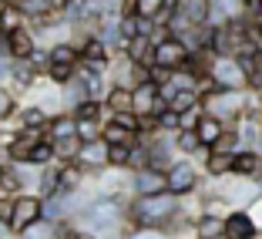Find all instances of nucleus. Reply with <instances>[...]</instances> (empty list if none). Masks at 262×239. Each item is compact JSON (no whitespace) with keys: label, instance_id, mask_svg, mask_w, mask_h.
Returning <instances> with one entry per match:
<instances>
[{"label":"nucleus","instance_id":"obj_1","mask_svg":"<svg viewBox=\"0 0 262 239\" xmlns=\"http://www.w3.org/2000/svg\"><path fill=\"white\" fill-rule=\"evenodd\" d=\"M182 209V199H175L171 192H158V195H131L124 219L131 229H158Z\"/></svg>","mask_w":262,"mask_h":239},{"label":"nucleus","instance_id":"obj_2","mask_svg":"<svg viewBox=\"0 0 262 239\" xmlns=\"http://www.w3.org/2000/svg\"><path fill=\"white\" fill-rule=\"evenodd\" d=\"M202 111L205 115H215L219 122L239 125L246 115H255V105H252V91L249 88H239V91H232V88H208L202 91Z\"/></svg>","mask_w":262,"mask_h":239},{"label":"nucleus","instance_id":"obj_3","mask_svg":"<svg viewBox=\"0 0 262 239\" xmlns=\"http://www.w3.org/2000/svg\"><path fill=\"white\" fill-rule=\"evenodd\" d=\"M165 182H168V192L175 199H188V195L205 192L212 178H205V172H202V165L195 158H182L178 155L175 162H171V169L165 172Z\"/></svg>","mask_w":262,"mask_h":239},{"label":"nucleus","instance_id":"obj_4","mask_svg":"<svg viewBox=\"0 0 262 239\" xmlns=\"http://www.w3.org/2000/svg\"><path fill=\"white\" fill-rule=\"evenodd\" d=\"M44 219V199L37 192H24L14 199V212H10V232L20 236L24 229H31L34 223Z\"/></svg>","mask_w":262,"mask_h":239},{"label":"nucleus","instance_id":"obj_5","mask_svg":"<svg viewBox=\"0 0 262 239\" xmlns=\"http://www.w3.org/2000/svg\"><path fill=\"white\" fill-rule=\"evenodd\" d=\"M188 57H192V51H188L185 41H178V37H162V41H155V64L165 71H182L188 64Z\"/></svg>","mask_w":262,"mask_h":239},{"label":"nucleus","instance_id":"obj_6","mask_svg":"<svg viewBox=\"0 0 262 239\" xmlns=\"http://www.w3.org/2000/svg\"><path fill=\"white\" fill-rule=\"evenodd\" d=\"M108 152H111V145H108L104 138H98V142H84V145H81V152H77V165L88 172V178L98 175V172H104V169H111Z\"/></svg>","mask_w":262,"mask_h":239},{"label":"nucleus","instance_id":"obj_7","mask_svg":"<svg viewBox=\"0 0 262 239\" xmlns=\"http://www.w3.org/2000/svg\"><path fill=\"white\" fill-rule=\"evenodd\" d=\"M212 81H215V88H232V91H239V88H249L246 81V71L239 68V61L235 57H215V64H212Z\"/></svg>","mask_w":262,"mask_h":239},{"label":"nucleus","instance_id":"obj_8","mask_svg":"<svg viewBox=\"0 0 262 239\" xmlns=\"http://www.w3.org/2000/svg\"><path fill=\"white\" fill-rule=\"evenodd\" d=\"M37 34L24 24V27H17V31L7 34V57L10 61H31L34 54H37Z\"/></svg>","mask_w":262,"mask_h":239},{"label":"nucleus","instance_id":"obj_9","mask_svg":"<svg viewBox=\"0 0 262 239\" xmlns=\"http://www.w3.org/2000/svg\"><path fill=\"white\" fill-rule=\"evenodd\" d=\"M232 178H246V182H262V152L255 148H239L232 158Z\"/></svg>","mask_w":262,"mask_h":239},{"label":"nucleus","instance_id":"obj_10","mask_svg":"<svg viewBox=\"0 0 262 239\" xmlns=\"http://www.w3.org/2000/svg\"><path fill=\"white\" fill-rule=\"evenodd\" d=\"M222 239H259V229H255L252 216L242 209H232L225 216V226H222Z\"/></svg>","mask_w":262,"mask_h":239},{"label":"nucleus","instance_id":"obj_11","mask_svg":"<svg viewBox=\"0 0 262 239\" xmlns=\"http://www.w3.org/2000/svg\"><path fill=\"white\" fill-rule=\"evenodd\" d=\"M162 108H168L165 105V98H162V88L158 85H138L135 88V115L138 118H145V115H162Z\"/></svg>","mask_w":262,"mask_h":239},{"label":"nucleus","instance_id":"obj_12","mask_svg":"<svg viewBox=\"0 0 262 239\" xmlns=\"http://www.w3.org/2000/svg\"><path fill=\"white\" fill-rule=\"evenodd\" d=\"M131 192L135 195H158V192H168V182H165V172L158 169H138L131 172Z\"/></svg>","mask_w":262,"mask_h":239},{"label":"nucleus","instance_id":"obj_13","mask_svg":"<svg viewBox=\"0 0 262 239\" xmlns=\"http://www.w3.org/2000/svg\"><path fill=\"white\" fill-rule=\"evenodd\" d=\"M84 185H88V172L81 165L61 162V169H57V195H77V192H84Z\"/></svg>","mask_w":262,"mask_h":239},{"label":"nucleus","instance_id":"obj_14","mask_svg":"<svg viewBox=\"0 0 262 239\" xmlns=\"http://www.w3.org/2000/svg\"><path fill=\"white\" fill-rule=\"evenodd\" d=\"M232 158H235V152H219V148H208V155L202 158V172H205V178H212V182L229 178L232 175Z\"/></svg>","mask_w":262,"mask_h":239},{"label":"nucleus","instance_id":"obj_15","mask_svg":"<svg viewBox=\"0 0 262 239\" xmlns=\"http://www.w3.org/2000/svg\"><path fill=\"white\" fill-rule=\"evenodd\" d=\"M88 98H91V88H88L84 74H74V81H68V85L61 88V108L64 111H74L77 105H84Z\"/></svg>","mask_w":262,"mask_h":239},{"label":"nucleus","instance_id":"obj_16","mask_svg":"<svg viewBox=\"0 0 262 239\" xmlns=\"http://www.w3.org/2000/svg\"><path fill=\"white\" fill-rule=\"evenodd\" d=\"M104 108H108V115H121V111H135V88L111 85V88H108V94H104Z\"/></svg>","mask_w":262,"mask_h":239},{"label":"nucleus","instance_id":"obj_17","mask_svg":"<svg viewBox=\"0 0 262 239\" xmlns=\"http://www.w3.org/2000/svg\"><path fill=\"white\" fill-rule=\"evenodd\" d=\"M175 152L182 155V158H195V162L202 165V158L208 155V148L202 145V138L195 135V131H175Z\"/></svg>","mask_w":262,"mask_h":239},{"label":"nucleus","instance_id":"obj_18","mask_svg":"<svg viewBox=\"0 0 262 239\" xmlns=\"http://www.w3.org/2000/svg\"><path fill=\"white\" fill-rule=\"evenodd\" d=\"M124 57L135 64H155V41L148 34H138L124 44Z\"/></svg>","mask_w":262,"mask_h":239},{"label":"nucleus","instance_id":"obj_19","mask_svg":"<svg viewBox=\"0 0 262 239\" xmlns=\"http://www.w3.org/2000/svg\"><path fill=\"white\" fill-rule=\"evenodd\" d=\"M225 128H229V125L219 122L215 115H202V118H199V125H195V135L202 138V145H205V148H215V145H219V138L225 135Z\"/></svg>","mask_w":262,"mask_h":239},{"label":"nucleus","instance_id":"obj_20","mask_svg":"<svg viewBox=\"0 0 262 239\" xmlns=\"http://www.w3.org/2000/svg\"><path fill=\"white\" fill-rule=\"evenodd\" d=\"M51 111L47 108H40V105H20V108H17V122H20V128H47V125H51Z\"/></svg>","mask_w":262,"mask_h":239},{"label":"nucleus","instance_id":"obj_21","mask_svg":"<svg viewBox=\"0 0 262 239\" xmlns=\"http://www.w3.org/2000/svg\"><path fill=\"white\" fill-rule=\"evenodd\" d=\"M24 24H27V14L20 10V4H17V0H7V4L0 7V34L7 37L10 31H17Z\"/></svg>","mask_w":262,"mask_h":239},{"label":"nucleus","instance_id":"obj_22","mask_svg":"<svg viewBox=\"0 0 262 239\" xmlns=\"http://www.w3.org/2000/svg\"><path fill=\"white\" fill-rule=\"evenodd\" d=\"M68 135H77V118L71 111H57L47 125V138L57 142V138H68Z\"/></svg>","mask_w":262,"mask_h":239},{"label":"nucleus","instance_id":"obj_23","mask_svg":"<svg viewBox=\"0 0 262 239\" xmlns=\"http://www.w3.org/2000/svg\"><path fill=\"white\" fill-rule=\"evenodd\" d=\"M175 10L182 17H188L192 24H208L212 4H208V0H175Z\"/></svg>","mask_w":262,"mask_h":239},{"label":"nucleus","instance_id":"obj_24","mask_svg":"<svg viewBox=\"0 0 262 239\" xmlns=\"http://www.w3.org/2000/svg\"><path fill=\"white\" fill-rule=\"evenodd\" d=\"M47 61L51 64H81V51H77L71 41H54V44L47 47Z\"/></svg>","mask_w":262,"mask_h":239},{"label":"nucleus","instance_id":"obj_25","mask_svg":"<svg viewBox=\"0 0 262 239\" xmlns=\"http://www.w3.org/2000/svg\"><path fill=\"white\" fill-rule=\"evenodd\" d=\"M222 226H225V216L202 212V216L195 219V239H222Z\"/></svg>","mask_w":262,"mask_h":239},{"label":"nucleus","instance_id":"obj_26","mask_svg":"<svg viewBox=\"0 0 262 239\" xmlns=\"http://www.w3.org/2000/svg\"><path fill=\"white\" fill-rule=\"evenodd\" d=\"M101 138L108 142V145H128V148H135V145H138V131H128V128H121V125H115V122L104 118V131H101Z\"/></svg>","mask_w":262,"mask_h":239},{"label":"nucleus","instance_id":"obj_27","mask_svg":"<svg viewBox=\"0 0 262 239\" xmlns=\"http://www.w3.org/2000/svg\"><path fill=\"white\" fill-rule=\"evenodd\" d=\"M165 105H168L171 111H178V115H182V111H192V108H202V94L195 91V88H192V91H175V94H171L168 101H165Z\"/></svg>","mask_w":262,"mask_h":239},{"label":"nucleus","instance_id":"obj_28","mask_svg":"<svg viewBox=\"0 0 262 239\" xmlns=\"http://www.w3.org/2000/svg\"><path fill=\"white\" fill-rule=\"evenodd\" d=\"M51 145H54L57 162H77V152H81L84 142L77 138V135H68V138H57V142H51Z\"/></svg>","mask_w":262,"mask_h":239},{"label":"nucleus","instance_id":"obj_29","mask_svg":"<svg viewBox=\"0 0 262 239\" xmlns=\"http://www.w3.org/2000/svg\"><path fill=\"white\" fill-rule=\"evenodd\" d=\"M74 74H77L74 64H51V61H47V71H44V77L51 81V85H57V88H64L68 81H74Z\"/></svg>","mask_w":262,"mask_h":239},{"label":"nucleus","instance_id":"obj_30","mask_svg":"<svg viewBox=\"0 0 262 239\" xmlns=\"http://www.w3.org/2000/svg\"><path fill=\"white\" fill-rule=\"evenodd\" d=\"M20 239H57V223H51V219H40V223H34L31 229H24Z\"/></svg>","mask_w":262,"mask_h":239},{"label":"nucleus","instance_id":"obj_31","mask_svg":"<svg viewBox=\"0 0 262 239\" xmlns=\"http://www.w3.org/2000/svg\"><path fill=\"white\" fill-rule=\"evenodd\" d=\"M101 131H104V122H98V118H84V122H77V138H81V142H98Z\"/></svg>","mask_w":262,"mask_h":239},{"label":"nucleus","instance_id":"obj_32","mask_svg":"<svg viewBox=\"0 0 262 239\" xmlns=\"http://www.w3.org/2000/svg\"><path fill=\"white\" fill-rule=\"evenodd\" d=\"M51 162H57L54 145H51V142H40V145L31 152V165L34 169H44V165H51Z\"/></svg>","mask_w":262,"mask_h":239},{"label":"nucleus","instance_id":"obj_33","mask_svg":"<svg viewBox=\"0 0 262 239\" xmlns=\"http://www.w3.org/2000/svg\"><path fill=\"white\" fill-rule=\"evenodd\" d=\"M17 108H20V101L14 98V94L7 91V88L0 85V122H7V118L17 115Z\"/></svg>","mask_w":262,"mask_h":239},{"label":"nucleus","instance_id":"obj_34","mask_svg":"<svg viewBox=\"0 0 262 239\" xmlns=\"http://www.w3.org/2000/svg\"><path fill=\"white\" fill-rule=\"evenodd\" d=\"M165 4H168V0H138V17H145V21H158V14L165 10Z\"/></svg>","mask_w":262,"mask_h":239},{"label":"nucleus","instance_id":"obj_35","mask_svg":"<svg viewBox=\"0 0 262 239\" xmlns=\"http://www.w3.org/2000/svg\"><path fill=\"white\" fill-rule=\"evenodd\" d=\"M108 162H111V169H128V162H131V148H128V145H111Z\"/></svg>","mask_w":262,"mask_h":239},{"label":"nucleus","instance_id":"obj_36","mask_svg":"<svg viewBox=\"0 0 262 239\" xmlns=\"http://www.w3.org/2000/svg\"><path fill=\"white\" fill-rule=\"evenodd\" d=\"M205 115L202 108H192V111H182L178 115V131H195V125H199V118Z\"/></svg>","mask_w":262,"mask_h":239},{"label":"nucleus","instance_id":"obj_37","mask_svg":"<svg viewBox=\"0 0 262 239\" xmlns=\"http://www.w3.org/2000/svg\"><path fill=\"white\" fill-rule=\"evenodd\" d=\"M158 128H162V131H178V111L162 108V115H158Z\"/></svg>","mask_w":262,"mask_h":239},{"label":"nucleus","instance_id":"obj_38","mask_svg":"<svg viewBox=\"0 0 262 239\" xmlns=\"http://www.w3.org/2000/svg\"><path fill=\"white\" fill-rule=\"evenodd\" d=\"M246 212L252 216V223H255V229H259V236H262V195H255L252 202L246 206Z\"/></svg>","mask_w":262,"mask_h":239},{"label":"nucleus","instance_id":"obj_39","mask_svg":"<svg viewBox=\"0 0 262 239\" xmlns=\"http://www.w3.org/2000/svg\"><path fill=\"white\" fill-rule=\"evenodd\" d=\"M115 14L118 17H138V0H121Z\"/></svg>","mask_w":262,"mask_h":239},{"label":"nucleus","instance_id":"obj_40","mask_svg":"<svg viewBox=\"0 0 262 239\" xmlns=\"http://www.w3.org/2000/svg\"><path fill=\"white\" fill-rule=\"evenodd\" d=\"M128 239H165V232H158V229H131Z\"/></svg>","mask_w":262,"mask_h":239},{"label":"nucleus","instance_id":"obj_41","mask_svg":"<svg viewBox=\"0 0 262 239\" xmlns=\"http://www.w3.org/2000/svg\"><path fill=\"white\" fill-rule=\"evenodd\" d=\"M7 81H10V57H0V85L7 88Z\"/></svg>","mask_w":262,"mask_h":239},{"label":"nucleus","instance_id":"obj_42","mask_svg":"<svg viewBox=\"0 0 262 239\" xmlns=\"http://www.w3.org/2000/svg\"><path fill=\"white\" fill-rule=\"evenodd\" d=\"M68 239H98V236H94V232H88V229H74Z\"/></svg>","mask_w":262,"mask_h":239},{"label":"nucleus","instance_id":"obj_43","mask_svg":"<svg viewBox=\"0 0 262 239\" xmlns=\"http://www.w3.org/2000/svg\"><path fill=\"white\" fill-rule=\"evenodd\" d=\"M10 236H14V232H10V223H7V219H0V239H10Z\"/></svg>","mask_w":262,"mask_h":239},{"label":"nucleus","instance_id":"obj_44","mask_svg":"<svg viewBox=\"0 0 262 239\" xmlns=\"http://www.w3.org/2000/svg\"><path fill=\"white\" fill-rule=\"evenodd\" d=\"M255 24H259V27H262V4H259V14H255Z\"/></svg>","mask_w":262,"mask_h":239},{"label":"nucleus","instance_id":"obj_45","mask_svg":"<svg viewBox=\"0 0 262 239\" xmlns=\"http://www.w3.org/2000/svg\"><path fill=\"white\" fill-rule=\"evenodd\" d=\"M259 195H262V182H259Z\"/></svg>","mask_w":262,"mask_h":239},{"label":"nucleus","instance_id":"obj_46","mask_svg":"<svg viewBox=\"0 0 262 239\" xmlns=\"http://www.w3.org/2000/svg\"><path fill=\"white\" fill-rule=\"evenodd\" d=\"M4 4H7V0H0V7H4Z\"/></svg>","mask_w":262,"mask_h":239},{"label":"nucleus","instance_id":"obj_47","mask_svg":"<svg viewBox=\"0 0 262 239\" xmlns=\"http://www.w3.org/2000/svg\"><path fill=\"white\" fill-rule=\"evenodd\" d=\"M10 239H20V236H10Z\"/></svg>","mask_w":262,"mask_h":239},{"label":"nucleus","instance_id":"obj_48","mask_svg":"<svg viewBox=\"0 0 262 239\" xmlns=\"http://www.w3.org/2000/svg\"><path fill=\"white\" fill-rule=\"evenodd\" d=\"M17 4H24V0H17Z\"/></svg>","mask_w":262,"mask_h":239}]
</instances>
